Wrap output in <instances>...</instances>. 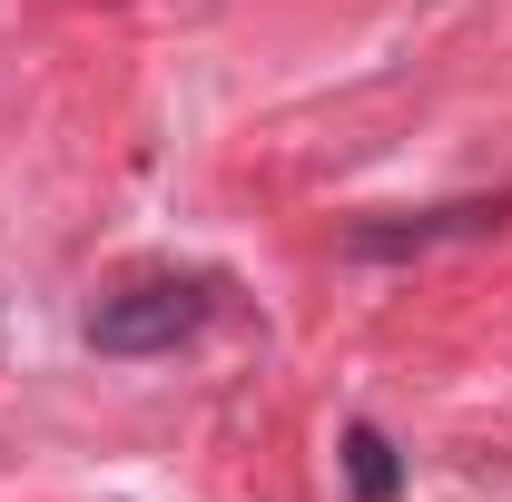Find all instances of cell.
Listing matches in <instances>:
<instances>
[{
	"instance_id": "1",
	"label": "cell",
	"mask_w": 512,
	"mask_h": 502,
	"mask_svg": "<svg viewBox=\"0 0 512 502\" xmlns=\"http://www.w3.org/2000/svg\"><path fill=\"white\" fill-rule=\"evenodd\" d=\"M197 325H207V286H197V276H138L119 296H99L89 345H99V355H178Z\"/></svg>"
},
{
	"instance_id": "2",
	"label": "cell",
	"mask_w": 512,
	"mask_h": 502,
	"mask_svg": "<svg viewBox=\"0 0 512 502\" xmlns=\"http://www.w3.org/2000/svg\"><path fill=\"white\" fill-rule=\"evenodd\" d=\"M503 207H444V217H414V227H355V256H394V247H434V237H483Z\"/></svg>"
},
{
	"instance_id": "3",
	"label": "cell",
	"mask_w": 512,
	"mask_h": 502,
	"mask_svg": "<svg viewBox=\"0 0 512 502\" xmlns=\"http://www.w3.org/2000/svg\"><path fill=\"white\" fill-rule=\"evenodd\" d=\"M345 473H355V502H394V483H404V473H394V443H384L375 424L345 434Z\"/></svg>"
}]
</instances>
